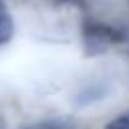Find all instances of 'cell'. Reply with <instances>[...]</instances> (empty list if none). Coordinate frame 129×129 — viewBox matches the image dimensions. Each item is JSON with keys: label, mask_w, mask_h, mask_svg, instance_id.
Instances as JSON below:
<instances>
[{"label": "cell", "mask_w": 129, "mask_h": 129, "mask_svg": "<svg viewBox=\"0 0 129 129\" xmlns=\"http://www.w3.org/2000/svg\"><path fill=\"white\" fill-rule=\"evenodd\" d=\"M85 34H87V38H93L99 44H111V42L123 40V34L119 30H115L111 26H105V24H89L85 28Z\"/></svg>", "instance_id": "6da1fadb"}, {"label": "cell", "mask_w": 129, "mask_h": 129, "mask_svg": "<svg viewBox=\"0 0 129 129\" xmlns=\"http://www.w3.org/2000/svg\"><path fill=\"white\" fill-rule=\"evenodd\" d=\"M14 34V22H12V16L6 8V4L0 0V44L8 42Z\"/></svg>", "instance_id": "7a4b0ae2"}, {"label": "cell", "mask_w": 129, "mask_h": 129, "mask_svg": "<svg viewBox=\"0 0 129 129\" xmlns=\"http://www.w3.org/2000/svg\"><path fill=\"white\" fill-rule=\"evenodd\" d=\"M103 129H129V111L117 115L115 119H111Z\"/></svg>", "instance_id": "3957f363"}, {"label": "cell", "mask_w": 129, "mask_h": 129, "mask_svg": "<svg viewBox=\"0 0 129 129\" xmlns=\"http://www.w3.org/2000/svg\"><path fill=\"white\" fill-rule=\"evenodd\" d=\"M30 129H73V127L62 123V121H44V123H38V125L30 127Z\"/></svg>", "instance_id": "277c9868"}]
</instances>
